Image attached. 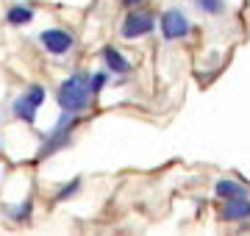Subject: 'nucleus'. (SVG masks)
Listing matches in <instances>:
<instances>
[{
  "label": "nucleus",
  "instance_id": "nucleus-1",
  "mask_svg": "<svg viewBox=\"0 0 250 236\" xmlns=\"http://www.w3.org/2000/svg\"><path fill=\"white\" fill-rule=\"evenodd\" d=\"M92 98H95L92 95V73H83V70H75L70 78H64L56 92V100L64 114H81L83 109H89Z\"/></svg>",
  "mask_w": 250,
  "mask_h": 236
},
{
  "label": "nucleus",
  "instance_id": "nucleus-2",
  "mask_svg": "<svg viewBox=\"0 0 250 236\" xmlns=\"http://www.w3.org/2000/svg\"><path fill=\"white\" fill-rule=\"evenodd\" d=\"M159 31H161V37L167 39V42H175V39L189 37L192 22L187 20V14H184L181 9H167L159 20Z\"/></svg>",
  "mask_w": 250,
  "mask_h": 236
},
{
  "label": "nucleus",
  "instance_id": "nucleus-3",
  "mask_svg": "<svg viewBox=\"0 0 250 236\" xmlns=\"http://www.w3.org/2000/svg\"><path fill=\"white\" fill-rule=\"evenodd\" d=\"M153 28H156V20H153L150 11H128V17L123 20V28H120V37L123 39H142L147 37Z\"/></svg>",
  "mask_w": 250,
  "mask_h": 236
},
{
  "label": "nucleus",
  "instance_id": "nucleus-4",
  "mask_svg": "<svg viewBox=\"0 0 250 236\" xmlns=\"http://www.w3.org/2000/svg\"><path fill=\"white\" fill-rule=\"evenodd\" d=\"M39 45L45 47L50 56H67L75 47V37L64 28H45L39 34Z\"/></svg>",
  "mask_w": 250,
  "mask_h": 236
},
{
  "label": "nucleus",
  "instance_id": "nucleus-5",
  "mask_svg": "<svg viewBox=\"0 0 250 236\" xmlns=\"http://www.w3.org/2000/svg\"><path fill=\"white\" fill-rule=\"evenodd\" d=\"M75 114H62V119L56 122V128L47 134L45 139V145H42V150H39V156H50L56 153L59 147H64L67 142H70V134H72V128H75Z\"/></svg>",
  "mask_w": 250,
  "mask_h": 236
},
{
  "label": "nucleus",
  "instance_id": "nucleus-6",
  "mask_svg": "<svg viewBox=\"0 0 250 236\" xmlns=\"http://www.w3.org/2000/svg\"><path fill=\"white\" fill-rule=\"evenodd\" d=\"M100 59H103V64H106L108 73H114V75H125L128 70H131V61H128V59L111 45H106L103 50H100Z\"/></svg>",
  "mask_w": 250,
  "mask_h": 236
},
{
  "label": "nucleus",
  "instance_id": "nucleus-7",
  "mask_svg": "<svg viewBox=\"0 0 250 236\" xmlns=\"http://www.w3.org/2000/svg\"><path fill=\"white\" fill-rule=\"evenodd\" d=\"M220 217L225 222H236V219H248L250 217V197H236V200H225Z\"/></svg>",
  "mask_w": 250,
  "mask_h": 236
},
{
  "label": "nucleus",
  "instance_id": "nucleus-8",
  "mask_svg": "<svg viewBox=\"0 0 250 236\" xmlns=\"http://www.w3.org/2000/svg\"><path fill=\"white\" fill-rule=\"evenodd\" d=\"M214 192H217V197H223V200H236V197H248V189H245V186H242V183L231 181V178H223V181H217Z\"/></svg>",
  "mask_w": 250,
  "mask_h": 236
},
{
  "label": "nucleus",
  "instance_id": "nucleus-9",
  "mask_svg": "<svg viewBox=\"0 0 250 236\" xmlns=\"http://www.w3.org/2000/svg\"><path fill=\"white\" fill-rule=\"evenodd\" d=\"M11 114H14L17 119H22V122H28V125H34V119H36V106L25 98V95H20V98L11 103Z\"/></svg>",
  "mask_w": 250,
  "mask_h": 236
},
{
  "label": "nucleus",
  "instance_id": "nucleus-10",
  "mask_svg": "<svg viewBox=\"0 0 250 236\" xmlns=\"http://www.w3.org/2000/svg\"><path fill=\"white\" fill-rule=\"evenodd\" d=\"M6 20H9V25H14V28L28 25V22L34 20V11L28 9V6H22V3H17V6H11V9H9Z\"/></svg>",
  "mask_w": 250,
  "mask_h": 236
},
{
  "label": "nucleus",
  "instance_id": "nucleus-11",
  "mask_svg": "<svg viewBox=\"0 0 250 236\" xmlns=\"http://www.w3.org/2000/svg\"><path fill=\"white\" fill-rule=\"evenodd\" d=\"M195 6L203 11V14L217 17V14H223L225 11V0H195Z\"/></svg>",
  "mask_w": 250,
  "mask_h": 236
},
{
  "label": "nucleus",
  "instance_id": "nucleus-12",
  "mask_svg": "<svg viewBox=\"0 0 250 236\" xmlns=\"http://www.w3.org/2000/svg\"><path fill=\"white\" fill-rule=\"evenodd\" d=\"M22 95H25V98L31 100V103H34L36 109H39V106L45 103V86H42V83H28Z\"/></svg>",
  "mask_w": 250,
  "mask_h": 236
},
{
  "label": "nucleus",
  "instance_id": "nucleus-13",
  "mask_svg": "<svg viewBox=\"0 0 250 236\" xmlns=\"http://www.w3.org/2000/svg\"><path fill=\"white\" fill-rule=\"evenodd\" d=\"M108 70H98V73H92V95H100V89L106 86V81H108Z\"/></svg>",
  "mask_w": 250,
  "mask_h": 236
},
{
  "label": "nucleus",
  "instance_id": "nucleus-14",
  "mask_svg": "<svg viewBox=\"0 0 250 236\" xmlns=\"http://www.w3.org/2000/svg\"><path fill=\"white\" fill-rule=\"evenodd\" d=\"M75 189H78V181H72L70 186H64V189L59 192V200H64V197H70V195H72V192H75Z\"/></svg>",
  "mask_w": 250,
  "mask_h": 236
},
{
  "label": "nucleus",
  "instance_id": "nucleus-15",
  "mask_svg": "<svg viewBox=\"0 0 250 236\" xmlns=\"http://www.w3.org/2000/svg\"><path fill=\"white\" fill-rule=\"evenodd\" d=\"M142 3L145 0H123V6L125 9H131V11H134V6H142Z\"/></svg>",
  "mask_w": 250,
  "mask_h": 236
}]
</instances>
